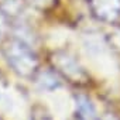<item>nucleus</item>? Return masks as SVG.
Segmentation results:
<instances>
[{
    "label": "nucleus",
    "mask_w": 120,
    "mask_h": 120,
    "mask_svg": "<svg viewBox=\"0 0 120 120\" xmlns=\"http://www.w3.org/2000/svg\"><path fill=\"white\" fill-rule=\"evenodd\" d=\"M2 52L9 65L20 76H33L38 68L35 52L20 38H7L2 45Z\"/></svg>",
    "instance_id": "f257e3e1"
},
{
    "label": "nucleus",
    "mask_w": 120,
    "mask_h": 120,
    "mask_svg": "<svg viewBox=\"0 0 120 120\" xmlns=\"http://www.w3.org/2000/svg\"><path fill=\"white\" fill-rule=\"evenodd\" d=\"M54 64L58 68V71L61 72L65 78L74 81V82H79L82 79L86 78L83 69L81 68V65L78 64V61L69 54L67 52H58L54 55Z\"/></svg>",
    "instance_id": "f03ea898"
},
{
    "label": "nucleus",
    "mask_w": 120,
    "mask_h": 120,
    "mask_svg": "<svg viewBox=\"0 0 120 120\" xmlns=\"http://www.w3.org/2000/svg\"><path fill=\"white\" fill-rule=\"evenodd\" d=\"M92 14L103 23H114L120 17V0H89Z\"/></svg>",
    "instance_id": "7ed1b4c3"
},
{
    "label": "nucleus",
    "mask_w": 120,
    "mask_h": 120,
    "mask_svg": "<svg viewBox=\"0 0 120 120\" xmlns=\"http://www.w3.org/2000/svg\"><path fill=\"white\" fill-rule=\"evenodd\" d=\"M76 116L79 120H96V109L92 100L85 95L75 96Z\"/></svg>",
    "instance_id": "20e7f679"
},
{
    "label": "nucleus",
    "mask_w": 120,
    "mask_h": 120,
    "mask_svg": "<svg viewBox=\"0 0 120 120\" xmlns=\"http://www.w3.org/2000/svg\"><path fill=\"white\" fill-rule=\"evenodd\" d=\"M24 0H0V11L2 14L14 19L24 11Z\"/></svg>",
    "instance_id": "39448f33"
},
{
    "label": "nucleus",
    "mask_w": 120,
    "mask_h": 120,
    "mask_svg": "<svg viewBox=\"0 0 120 120\" xmlns=\"http://www.w3.org/2000/svg\"><path fill=\"white\" fill-rule=\"evenodd\" d=\"M35 82L44 90H54V89L59 88V85H61V83H59V81H58V78L55 76V74L51 72V71L40 72L38 76H37V79H35Z\"/></svg>",
    "instance_id": "423d86ee"
},
{
    "label": "nucleus",
    "mask_w": 120,
    "mask_h": 120,
    "mask_svg": "<svg viewBox=\"0 0 120 120\" xmlns=\"http://www.w3.org/2000/svg\"><path fill=\"white\" fill-rule=\"evenodd\" d=\"M31 120H52L47 110L41 106H35L31 110Z\"/></svg>",
    "instance_id": "0eeeda50"
},
{
    "label": "nucleus",
    "mask_w": 120,
    "mask_h": 120,
    "mask_svg": "<svg viewBox=\"0 0 120 120\" xmlns=\"http://www.w3.org/2000/svg\"><path fill=\"white\" fill-rule=\"evenodd\" d=\"M52 2L54 0H33V3L38 7H47V6L52 4Z\"/></svg>",
    "instance_id": "6e6552de"
},
{
    "label": "nucleus",
    "mask_w": 120,
    "mask_h": 120,
    "mask_svg": "<svg viewBox=\"0 0 120 120\" xmlns=\"http://www.w3.org/2000/svg\"><path fill=\"white\" fill-rule=\"evenodd\" d=\"M99 120H120L116 114H113V113H105Z\"/></svg>",
    "instance_id": "1a4fd4ad"
}]
</instances>
